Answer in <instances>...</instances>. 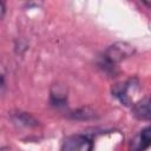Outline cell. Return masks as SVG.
Returning a JSON list of instances; mask_svg holds the SVG:
<instances>
[{
    "instance_id": "obj_2",
    "label": "cell",
    "mask_w": 151,
    "mask_h": 151,
    "mask_svg": "<svg viewBox=\"0 0 151 151\" xmlns=\"http://www.w3.org/2000/svg\"><path fill=\"white\" fill-rule=\"evenodd\" d=\"M61 151H93V140L88 134H71L64 139Z\"/></svg>"
},
{
    "instance_id": "obj_7",
    "label": "cell",
    "mask_w": 151,
    "mask_h": 151,
    "mask_svg": "<svg viewBox=\"0 0 151 151\" xmlns=\"http://www.w3.org/2000/svg\"><path fill=\"white\" fill-rule=\"evenodd\" d=\"M12 119L18 123V124H21V125H25V126H37L38 125V122L35 118H33L29 113L27 112H21V111H18L15 113H12Z\"/></svg>"
},
{
    "instance_id": "obj_1",
    "label": "cell",
    "mask_w": 151,
    "mask_h": 151,
    "mask_svg": "<svg viewBox=\"0 0 151 151\" xmlns=\"http://www.w3.org/2000/svg\"><path fill=\"white\" fill-rule=\"evenodd\" d=\"M134 48L127 42H116L107 47L98 58V67L107 76L117 74V65L129 55L133 54Z\"/></svg>"
},
{
    "instance_id": "obj_8",
    "label": "cell",
    "mask_w": 151,
    "mask_h": 151,
    "mask_svg": "<svg viewBox=\"0 0 151 151\" xmlns=\"http://www.w3.org/2000/svg\"><path fill=\"white\" fill-rule=\"evenodd\" d=\"M70 118L72 119H78V120H87V119H91L94 117V113L92 111H90L88 109H79V110H76L71 113H68Z\"/></svg>"
},
{
    "instance_id": "obj_10",
    "label": "cell",
    "mask_w": 151,
    "mask_h": 151,
    "mask_svg": "<svg viewBox=\"0 0 151 151\" xmlns=\"http://www.w3.org/2000/svg\"><path fill=\"white\" fill-rule=\"evenodd\" d=\"M1 151H6V150H5V149H4V147H2V149H1Z\"/></svg>"
},
{
    "instance_id": "obj_5",
    "label": "cell",
    "mask_w": 151,
    "mask_h": 151,
    "mask_svg": "<svg viewBox=\"0 0 151 151\" xmlns=\"http://www.w3.org/2000/svg\"><path fill=\"white\" fill-rule=\"evenodd\" d=\"M131 113L136 119L151 122V97H144L131 106Z\"/></svg>"
},
{
    "instance_id": "obj_4",
    "label": "cell",
    "mask_w": 151,
    "mask_h": 151,
    "mask_svg": "<svg viewBox=\"0 0 151 151\" xmlns=\"http://www.w3.org/2000/svg\"><path fill=\"white\" fill-rule=\"evenodd\" d=\"M134 85H138V80L137 78H131L124 83H119V84H116L113 85L112 87V96L116 97L122 104L129 106V105H132L131 104V99H130V96H129V90L134 86Z\"/></svg>"
},
{
    "instance_id": "obj_6",
    "label": "cell",
    "mask_w": 151,
    "mask_h": 151,
    "mask_svg": "<svg viewBox=\"0 0 151 151\" xmlns=\"http://www.w3.org/2000/svg\"><path fill=\"white\" fill-rule=\"evenodd\" d=\"M50 103L52 106L57 107V109H61L66 106L67 103V94L61 91L60 88H57L55 91H51V96H50Z\"/></svg>"
},
{
    "instance_id": "obj_3",
    "label": "cell",
    "mask_w": 151,
    "mask_h": 151,
    "mask_svg": "<svg viewBox=\"0 0 151 151\" xmlns=\"http://www.w3.org/2000/svg\"><path fill=\"white\" fill-rule=\"evenodd\" d=\"M151 146V125L142 129L129 144V151H145Z\"/></svg>"
},
{
    "instance_id": "obj_9",
    "label": "cell",
    "mask_w": 151,
    "mask_h": 151,
    "mask_svg": "<svg viewBox=\"0 0 151 151\" xmlns=\"http://www.w3.org/2000/svg\"><path fill=\"white\" fill-rule=\"evenodd\" d=\"M0 5H1V18H4V15H5V11H6L5 2H4V1H0Z\"/></svg>"
}]
</instances>
